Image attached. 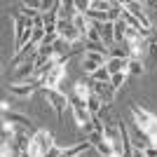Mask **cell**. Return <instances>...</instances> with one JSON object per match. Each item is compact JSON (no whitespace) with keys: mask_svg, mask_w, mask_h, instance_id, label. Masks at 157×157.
Returning <instances> with one entry per match:
<instances>
[{"mask_svg":"<svg viewBox=\"0 0 157 157\" xmlns=\"http://www.w3.org/2000/svg\"><path fill=\"white\" fill-rule=\"evenodd\" d=\"M82 56H85V59L96 61L98 66H105V61H108V54H103V52H92V49H85V52H82Z\"/></svg>","mask_w":157,"mask_h":157,"instance_id":"2e32d148","label":"cell"},{"mask_svg":"<svg viewBox=\"0 0 157 157\" xmlns=\"http://www.w3.org/2000/svg\"><path fill=\"white\" fill-rule=\"evenodd\" d=\"M54 138H52V134L49 131H45V129H38V131H33V143H31V155L33 157H45L47 152L54 148Z\"/></svg>","mask_w":157,"mask_h":157,"instance_id":"6da1fadb","label":"cell"},{"mask_svg":"<svg viewBox=\"0 0 157 157\" xmlns=\"http://www.w3.org/2000/svg\"><path fill=\"white\" fill-rule=\"evenodd\" d=\"M127 129H129V141H131V145H134V148H141V150H145V148H150V138L145 136V131L141 129V127L136 124V122H134V120H131V124L127 127Z\"/></svg>","mask_w":157,"mask_h":157,"instance_id":"5b68a950","label":"cell"},{"mask_svg":"<svg viewBox=\"0 0 157 157\" xmlns=\"http://www.w3.org/2000/svg\"><path fill=\"white\" fill-rule=\"evenodd\" d=\"M73 108V117H75V122H78L80 129H85L89 122H92V113L87 110V105H71Z\"/></svg>","mask_w":157,"mask_h":157,"instance_id":"30bf717a","label":"cell"},{"mask_svg":"<svg viewBox=\"0 0 157 157\" xmlns=\"http://www.w3.org/2000/svg\"><path fill=\"white\" fill-rule=\"evenodd\" d=\"M110 78H113V75L108 73V68H105V66H101V68H98V71L94 73L89 80H92V82H110Z\"/></svg>","mask_w":157,"mask_h":157,"instance_id":"e0dca14e","label":"cell"},{"mask_svg":"<svg viewBox=\"0 0 157 157\" xmlns=\"http://www.w3.org/2000/svg\"><path fill=\"white\" fill-rule=\"evenodd\" d=\"M108 56H115V59H131V52L127 42H115V45L108 49Z\"/></svg>","mask_w":157,"mask_h":157,"instance_id":"5bb4252c","label":"cell"},{"mask_svg":"<svg viewBox=\"0 0 157 157\" xmlns=\"http://www.w3.org/2000/svg\"><path fill=\"white\" fill-rule=\"evenodd\" d=\"M38 87H40L38 80H28V82H10V85H7V92L12 94V96H17V98H28Z\"/></svg>","mask_w":157,"mask_h":157,"instance_id":"3957f363","label":"cell"},{"mask_svg":"<svg viewBox=\"0 0 157 157\" xmlns=\"http://www.w3.org/2000/svg\"><path fill=\"white\" fill-rule=\"evenodd\" d=\"M80 66H82V71H85L87 75H89V78H92L94 73H96L98 68H101V66H98L96 61H92V59H85V56H82V61H80Z\"/></svg>","mask_w":157,"mask_h":157,"instance_id":"ac0fdd59","label":"cell"},{"mask_svg":"<svg viewBox=\"0 0 157 157\" xmlns=\"http://www.w3.org/2000/svg\"><path fill=\"white\" fill-rule=\"evenodd\" d=\"M129 75H141V73H143V63H141V61L138 59H131L129 61Z\"/></svg>","mask_w":157,"mask_h":157,"instance_id":"ffe728a7","label":"cell"},{"mask_svg":"<svg viewBox=\"0 0 157 157\" xmlns=\"http://www.w3.org/2000/svg\"><path fill=\"white\" fill-rule=\"evenodd\" d=\"M87 110L92 113V117H98V113L103 110V103H101V98L98 96H89V101H87Z\"/></svg>","mask_w":157,"mask_h":157,"instance_id":"9a60e30c","label":"cell"},{"mask_svg":"<svg viewBox=\"0 0 157 157\" xmlns=\"http://www.w3.org/2000/svg\"><path fill=\"white\" fill-rule=\"evenodd\" d=\"M98 33H101V42H103L105 49H110L115 45V24L113 21H105V24H96Z\"/></svg>","mask_w":157,"mask_h":157,"instance_id":"ba28073f","label":"cell"},{"mask_svg":"<svg viewBox=\"0 0 157 157\" xmlns=\"http://www.w3.org/2000/svg\"><path fill=\"white\" fill-rule=\"evenodd\" d=\"M129 61H131V59H115V56H108L105 68H108V73H110V75L127 73V71H129Z\"/></svg>","mask_w":157,"mask_h":157,"instance_id":"9c48e42d","label":"cell"},{"mask_svg":"<svg viewBox=\"0 0 157 157\" xmlns=\"http://www.w3.org/2000/svg\"><path fill=\"white\" fill-rule=\"evenodd\" d=\"M89 10H94V12H110V0H92Z\"/></svg>","mask_w":157,"mask_h":157,"instance_id":"d6986e66","label":"cell"},{"mask_svg":"<svg viewBox=\"0 0 157 157\" xmlns=\"http://www.w3.org/2000/svg\"><path fill=\"white\" fill-rule=\"evenodd\" d=\"M127 75H129V73H117V75H113V78H110V85L115 87V89H120V87L127 82Z\"/></svg>","mask_w":157,"mask_h":157,"instance_id":"7402d4cb","label":"cell"},{"mask_svg":"<svg viewBox=\"0 0 157 157\" xmlns=\"http://www.w3.org/2000/svg\"><path fill=\"white\" fill-rule=\"evenodd\" d=\"M45 101L54 108V113H56V117L63 120V113L66 108L71 105V98L66 96V92H61V89H45Z\"/></svg>","mask_w":157,"mask_h":157,"instance_id":"7a4b0ae2","label":"cell"},{"mask_svg":"<svg viewBox=\"0 0 157 157\" xmlns=\"http://www.w3.org/2000/svg\"><path fill=\"white\" fill-rule=\"evenodd\" d=\"M71 21H73V26L78 28V33L87 40V33H89V28H92V21L87 19V14H78L75 12V17H73Z\"/></svg>","mask_w":157,"mask_h":157,"instance_id":"7c38bea8","label":"cell"},{"mask_svg":"<svg viewBox=\"0 0 157 157\" xmlns=\"http://www.w3.org/2000/svg\"><path fill=\"white\" fill-rule=\"evenodd\" d=\"M92 82V80H89ZM92 92H94V96H98L101 98V103L103 105H110L113 101H115V87L110 85V82H92Z\"/></svg>","mask_w":157,"mask_h":157,"instance_id":"277c9868","label":"cell"},{"mask_svg":"<svg viewBox=\"0 0 157 157\" xmlns=\"http://www.w3.org/2000/svg\"><path fill=\"white\" fill-rule=\"evenodd\" d=\"M129 110H131V117H134V122H136V124L141 127L143 131H145V129H148V127H150L152 122L157 120L152 113H148L145 108H141L138 103H131V105H129Z\"/></svg>","mask_w":157,"mask_h":157,"instance_id":"8992f818","label":"cell"},{"mask_svg":"<svg viewBox=\"0 0 157 157\" xmlns=\"http://www.w3.org/2000/svg\"><path fill=\"white\" fill-rule=\"evenodd\" d=\"M73 94H75V96L80 98V101H89V96H92V82H82V80H80V82H75V87H73Z\"/></svg>","mask_w":157,"mask_h":157,"instance_id":"4fadbf2b","label":"cell"},{"mask_svg":"<svg viewBox=\"0 0 157 157\" xmlns=\"http://www.w3.org/2000/svg\"><path fill=\"white\" fill-rule=\"evenodd\" d=\"M131 157H145V152L141 150V148H134V150H131Z\"/></svg>","mask_w":157,"mask_h":157,"instance_id":"d4e9b609","label":"cell"},{"mask_svg":"<svg viewBox=\"0 0 157 157\" xmlns=\"http://www.w3.org/2000/svg\"><path fill=\"white\" fill-rule=\"evenodd\" d=\"M145 157H157V148H155V145H150V148H145Z\"/></svg>","mask_w":157,"mask_h":157,"instance_id":"cb8c5ba5","label":"cell"},{"mask_svg":"<svg viewBox=\"0 0 157 157\" xmlns=\"http://www.w3.org/2000/svg\"><path fill=\"white\" fill-rule=\"evenodd\" d=\"M63 78H66V66H54L52 71L40 80V87L42 89H56V85H61Z\"/></svg>","mask_w":157,"mask_h":157,"instance_id":"52a82bcc","label":"cell"},{"mask_svg":"<svg viewBox=\"0 0 157 157\" xmlns=\"http://www.w3.org/2000/svg\"><path fill=\"white\" fill-rule=\"evenodd\" d=\"M73 2H75V12L78 14H87L89 5H92V0H73Z\"/></svg>","mask_w":157,"mask_h":157,"instance_id":"44dd1931","label":"cell"},{"mask_svg":"<svg viewBox=\"0 0 157 157\" xmlns=\"http://www.w3.org/2000/svg\"><path fill=\"white\" fill-rule=\"evenodd\" d=\"M2 122L19 124V127H24V129H28V127H31V120H28L26 115H21V113H12V110H5V113H2Z\"/></svg>","mask_w":157,"mask_h":157,"instance_id":"8fae6325","label":"cell"},{"mask_svg":"<svg viewBox=\"0 0 157 157\" xmlns=\"http://www.w3.org/2000/svg\"><path fill=\"white\" fill-rule=\"evenodd\" d=\"M33 26L40 28V31H45V21H42V14H38V17L33 19Z\"/></svg>","mask_w":157,"mask_h":157,"instance_id":"603a6c76","label":"cell"}]
</instances>
